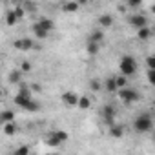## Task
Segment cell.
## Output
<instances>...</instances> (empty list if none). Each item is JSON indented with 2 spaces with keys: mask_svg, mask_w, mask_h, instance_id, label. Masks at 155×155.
<instances>
[{
  "mask_svg": "<svg viewBox=\"0 0 155 155\" xmlns=\"http://www.w3.org/2000/svg\"><path fill=\"white\" fill-rule=\"evenodd\" d=\"M139 69V64L135 60L133 55H122L120 57V62H119V73L124 75V77H133Z\"/></svg>",
  "mask_w": 155,
  "mask_h": 155,
  "instance_id": "1",
  "label": "cell"
},
{
  "mask_svg": "<svg viewBox=\"0 0 155 155\" xmlns=\"http://www.w3.org/2000/svg\"><path fill=\"white\" fill-rule=\"evenodd\" d=\"M31 29H33V35H35L37 38H40V40H46V38L49 37V33H48V31H46L38 22H35V24L31 26Z\"/></svg>",
  "mask_w": 155,
  "mask_h": 155,
  "instance_id": "14",
  "label": "cell"
},
{
  "mask_svg": "<svg viewBox=\"0 0 155 155\" xmlns=\"http://www.w3.org/2000/svg\"><path fill=\"white\" fill-rule=\"evenodd\" d=\"M37 22H38V24H40L48 33H51V31H53V28H55V22H53L51 18H48V17H40Z\"/></svg>",
  "mask_w": 155,
  "mask_h": 155,
  "instance_id": "17",
  "label": "cell"
},
{
  "mask_svg": "<svg viewBox=\"0 0 155 155\" xmlns=\"http://www.w3.org/2000/svg\"><path fill=\"white\" fill-rule=\"evenodd\" d=\"M90 90L91 91H101V90H104V82L102 81H99V79H93V81H90Z\"/></svg>",
  "mask_w": 155,
  "mask_h": 155,
  "instance_id": "23",
  "label": "cell"
},
{
  "mask_svg": "<svg viewBox=\"0 0 155 155\" xmlns=\"http://www.w3.org/2000/svg\"><path fill=\"white\" fill-rule=\"evenodd\" d=\"M126 6H128L130 9H131V8H139V6H140V0H128Z\"/></svg>",
  "mask_w": 155,
  "mask_h": 155,
  "instance_id": "30",
  "label": "cell"
},
{
  "mask_svg": "<svg viewBox=\"0 0 155 155\" xmlns=\"http://www.w3.org/2000/svg\"><path fill=\"white\" fill-rule=\"evenodd\" d=\"M11 155H29V146H26V144H22V146H18Z\"/></svg>",
  "mask_w": 155,
  "mask_h": 155,
  "instance_id": "25",
  "label": "cell"
},
{
  "mask_svg": "<svg viewBox=\"0 0 155 155\" xmlns=\"http://www.w3.org/2000/svg\"><path fill=\"white\" fill-rule=\"evenodd\" d=\"M117 97L120 99L122 104H133V102H137L140 99V93L137 90H133V88H124V90H119Z\"/></svg>",
  "mask_w": 155,
  "mask_h": 155,
  "instance_id": "5",
  "label": "cell"
},
{
  "mask_svg": "<svg viewBox=\"0 0 155 155\" xmlns=\"http://www.w3.org/2000/svg\"><path fill=\"white\" fill-rule=\"evenodd\" d=\"M146 79L151 86H155V69H148L146 71Z\"/></svg>",
  "mask_w": 155,
  "mask_h": 155,
  "instance_id": "27",
  "label": "cell"
},
{
  "mask_svg": "<svg viewBox=\"0 0 155 155\" xmlns=\"http://www.w3.org/2000/svg\"><path fill=\"white\" fill-rule=\"evenodd\" d=\"M150 11H151V13L155 15V4H151V8H150Z\"/></svg>",
  "mask_w": 155,
  "mask_h": 155,
  "instance_id": "33",
  "label": "cell"
},
{
  "mask_svg": "<svg viewBox=\"0 0 155 155\" xmlns=\"http://www.w3.org/2000/svg\"><path fill=\"white\" fill-rule=\"evenodd\" d=\"M104 91L108 93H119V88H117V81H115V75L108 77L104 81Z\"/></svg>",
  "mask_w": 155,
  "mask_h": 155,
  "instance_id": "12",
  "label": "cell"
},
{
  "mask_svg": "<svg viewBox=\"0 0 155 155\" xmlns=\"http://www.w3.org/2000/svg\"><path fill=\"white\" fill-rule=\"evenodd\" d=\"M62 104L66 108H79V102H81V95L75 93V91H64L62 97H60Z\"/></svg>",
  "mask_w": 155,
  "mask_h": 155,
  "instance_id": "8",
  "label": "cell"
},
{
  "mask_svg": "<svg viewBox=\"0 0 155 155\" xmlns=\"http://www.w3.org/2000/svg\"><path fill=\"white\" fill-rule=\"evenodd\" d=\"M146 68L148 69H155V55L146 57Z\"/></svg>",
  "mask_w": 155,
  "mask_h": 155,
  "instance_id": "29",
  "label": "cell"
},
{
  "mask_svg": "<svg viewBox=\"0 0 155 155\" xmlns=\"http://www.w3.org/2000/svg\"><path fill=\"white\" fill-rule=\"evenodd\" d=\"M17 124L15 122H8V124H4L2 126V131H4V135H8V137H11V135H15L17 133Z\"/></svg>",
  "mask_w": 155,
  "mask_h": 155,
  "instance_id": "20",
  "label": "cell"
},
{
  "mask_svg": "<svg viewBox=\"0 0 155 155\" xmlns=\"http://www.w3.org/2000/svg\"><path fill=\"white\" fill-rule=\"evenodd\" d=\"M108 133H110V137H113V139H120V137L124 135V126H122V124H113V126H110Z\"/></svg>",
  "mask_w": 155,
  "mask_h": 155,
  "instance_id": "15",
  "label": "cell"
},
{
  "mask_svg": "<svg viewBox=\"0 0 155 155\" xmlns=\"http://www.w3.org/2000/svg\"><path fill=\"white\" fill-rule=\"evenodd\" d=\"M13 46H15V49H18V51H29V49L35 48V42H33L31 38H17V40L13 42Z\"/></svg>",
  "mask_w": 155,
  "mask_h": 155,
  "instance_id": "9",
  "label": "cell"
},
{
  "mask_svg": "<svg viewBox=\"0 0 155 155\" xmlns=\"http://www.w3.org/2000/svg\"><path fill=\"white\" fill-rule=\"evenodd\" d=\"M22 71L20 69H13L11 73H9V77H8V81L11 82V84H17V86H20L22 84Z\"/></svg>",
  "mask_w": 155,
  "mask_h": 155,
  "instance_id": "16",
  "label": "cell"
},
{
  "mask_svg": "<svg viewBox=\"0 0 155 155\" xmlns=\"http://www.w3.org/2000/svg\"><path fill=\"white\" fill-rule=\"evenodd\" d=\"M13 102L18 106V108H22V110H26V111H31V113H35V111H38L40 110V104L33 99V97H22V95H15L13 97Z\"/></svg>",
  "mask_w": 155,
  "mask_h": 155,
  "instance_id": "3",
  "label": "cell"
},
{
  "mask_svg": "<svg viewBox=\"0 0 155 155\" xmlns=\"http://www.w3.org/2000/svg\"><path fill=\"white\" fill-rule=\"evenodd\" d=\"M133 130L137 133H151L153 131V117L150 113H140L133 120Z\"/></svg>",
  "mask_w": 155,
  "mask_h": 155,
  "instance_id": "2",
  "label": "cell"
},
{
  "mask_svg": "<svg viewBox=\"0 0 155 155\" xmlns=\"http://www.w3.org/2000/svg\"><path fill=\"white\" fill-rule=\"evenodd\" d=\"M35 8H37L35 4H29V2L24 4V9H26V11H35Z\"/></svg>",
  "mask_w": 155,
  "mask_h": 155,
  "instance_id": "32",
  "label": "cell"
},
{
  "mask_svg": "<svg viewBox=\"0 0 155 155\" xmlns=\"http://www.w3.org/2000/svg\"><path fill=\"white\" fill-rule=\"evenodd\" d=\"M104 29H101V28H97V29H93L91 33H90V37H88V40L90 42H95V44H101L102 46V42H104Z\"/></svg>",
  "mask_w": 155,
  "mask_h": 155,
  "instance_id": "10",
  "label": "cell"
},
{
  "mask_svg": "<svg viewBox=\"0 0 155 155\" xmlns=\"http://www.w3.org/2000/svg\"><path fill=\"white\" fill-rule=\"evenodd\" d=\"M0 119H2L4 124H8V122H15V111H13V110H4L2 113H0Z\"/></svg>",
  "mask_w": 155,
  "mask_h": 155,
  "instance_id": "19",
  "label": "cell"
},
{
  "mask_svg": "<svg viewBox=\"0 0 155 155\" xmlns=\"http://www.w3.org/2000/svg\"><path fill=\"white\" fill-rule=\"evenodd\" d=\"M151 33H153V29H150V28L139 29V31H137V38H139V40H148V38L151 37Z\"/></svg>",
  "mask_w": 155,
  "mask_h": 155,
  "instance_id": "22",
  "label": "cell"
},
{
  "mask_svg": "<svg viewBox=\"0 0 155 155\" xmlns=\"http://www.w3.org/2000/svg\"><path fill=\"white\" fill-rule=\"evenodd\" d=\"M33 69V66H31V62H28V60H24L22 64H20V71L22 73H29Z\"/></svg>",
  "mask_w": 155,
  "mask_h": 155,
  "instance_id": "28",
  "label": "cell"
},
{
  "mask_svg": "<svg viewBox=\"0 0 155 155\" xmlns=\"http://www.w3.org/2000/svg\"><path fill=\"white\" fill-rule=\"evenodd\" d=\"M29 88H31V91L33 93H38L42 88H40V84H37V82H33V84H29Z\"/></svg>",
  "mask_w": 155,
  "mask_h": 155,
  "instance_id": "31",
  "label": "cell"
},
{
  "mask_svg": "<svg viewBox=\"0 0 155 155\" xmlns=\"http://www.w3.org/2000/svg\"><path fill=\"white\" fill-rule=\"evenodd\" d=\"M101 117H102V120L108 126H113L115 124V117H117V108L113 104H104L101 108Z\"/></svg>",
  "mask_w": 155,
  "mask_h": 155,
  "instance_id": "6",
  "label": "cell"
},
{
  "mask_svg": "<svg viewBox=\"0 0 155 155\" xmlns=\"http://www.w3.org/2000/svg\"><path fill=\"white\" fill-rule=\"evenodd\" d=\"M68 139H69L68 131H64V130H53V131H49V133L46 135V144L57 148V146H60L62 142H66Z\"/></svg>",
  "mask_w": 155,
  "mask_h": 155,
  "instance_id": "4",
  "label": "cell"
},
{
  "mask_svg": "<svg viewBox=\"0 0 155 155\" xmlns=\"http://www.w3.org/2000/svg\"><path fill=\"white\" fill-rule=\"evenodd\" d=\"M91 106V101L88 99V97H81V102H79V108L81 110H88Z\"/></svg>",
  "mask_w": 155,
  "mask_h": 155,
  "instance_id": "26",
  "label": "cell"
},
{
  "mask_svg": "<svg viewBox=\"0 0 155 155\" xmlns=\"http://www.w3.org/2000/svg\"><path fill=\"white\" fill-rule=\"evenodd\" d=\"M115 81H117V88H119V90L128 88V77H124V75L117 73V75H115Z\"/></svg>",
  "mask_w": 155,
  "mask_h": 155,
  "instance_id": "21",
  "label": "cell"
},
{
  "mask_svg": "<svg viewBox=\"0 0 155 155\" xmlns=\"http://www.w3.org/2000/svg\"><path fill=\"white\" fill-rule=\"evenodd\" d=\"M99 51H101V44H95V42L86 40V53H88L90 57H95Z\"/></svg>",
  "mask_w": 155,
  "mask_h": 155,
  "instance_id": "18",
  "label": "cell"
},
{
  "mask_svg": "<svg viewBox=\"0 0 155 155\" xmlns=\"http://www.w3.org/2000/svg\"><path fill=\"white\" fill-rule=\"evenodd\" d=\"M44 155H51V153H44Z\"/></svg>",
  "mask_w": 155,
  "mask_h": 155,
  "instance_id": "35",
  "label": "cell"
},
{
  "mask_svg": "<svg viewBox=\"0 0 155 155\" xmlns=\"http://www.w3.org/2000/svg\"><path fill=\"white\" fill-rule=\"evenodd\" d=\"M81 6H82L81 2H73V0H69V2H62L60 9H62L64 13H75V11H79Z\"/></svg>",
  "mask_w": 155,
  "mask_h": 155,
  "instance_id": "13",
  "label": "cell"
},
{
  "mask_svg": "<svg viewBox=\"0 0 155 155\" xmlns=\"http://www.w3.org/2000/svg\"><path fill=\"white\" fill-rule=\"evenodd\" d=\"M18 20H20V18L15 15V11H8V13H6V24H8V26H15Z\"/></svg>",
  "mask_w": 155,
  "mask_h": 155,
  "instance_id": "24",
  "label": "cell"
},
{
  "mask_svg": "<svg viewBox=\"0 0 155 155\" xmlns=\"http://www.w3.org/2000/svg\"><path fill=\"white\" fill-rule=\"evenodd\" d=\"M128 24L133 28V29H144V28H148V18H146V15H140V13H131V15H128Z\"/></svg>",
  "mask_w": 155,
  "mask_h": 155,
  "instance_id": "7",
  "label": "cell"
},
{
  "mask_svg": "<svg viewBox=\"0 0 155 155\" xmlns=\"http://www.w3.org/2000/svg\"><path fill=\"white\" fill-rule=\"evenodd\" d=\"M153 29H155V26H153Z\"/></svg>",
  "mask_w": 155,
  "mask_h": 155,
  "instance_id": "36",
  "label": "cell"
},
{
  "mask_svg": "<svg viewBox=\"0 0 155 155\" xmlns=\"http://www.w3.org/2000/svg\"><path fill=\"white\" fill-rule=\"evenodd\" d=\"M97 22H99L101 29H108V28H111V26H113V17H111L110 13H102V15L97 18Z\"/></svg>",
  "mask_w": 155,
  "mask_h": 155,
  "instance_id": "11",
  "label": "cell"
},
{
  "mask_svg": "<svg viewBox=\"0 0 155 155\" xmlns=\"http://www.w3.org/2000/svg\"><path fill=\"white\" fill-rule=\"evenodd\" d=\"M151 140H153V142H155V130H153V131H151Z\"/></svg>",
  "mask_w": 155,
  "mask_h": 155,
  "instance_id": "34",
  "label": "cell"
}]
</instances>
